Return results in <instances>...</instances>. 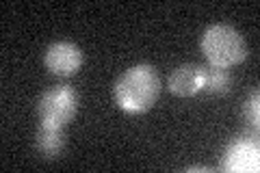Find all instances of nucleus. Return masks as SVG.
Wrapping results in <instances>:
<instances>
[{"label":"nucleus","instance_id":"obj_1","mask_svg":"<svg viewBox=\"0 0 260 173\" xmlns=\"http://www.w3.org/2000/svg\"><path fill=\"white\" fill-rule=\"evenodd\" d=\"M160 76L152 65H135L117 78L113 93L121 111L130 115H143L156 104L160 95Z\"/></svg>","mask_w":260,"mask_h":173},{"label":"nucleus","instance_id":"obj_2","mask_svg":"<svg viewBox=\"0 0 260 173\" xmlns=\"http://www.w3.org/2000/svg\"><path fill=\"white\" fill-rule=\"evenodd\" d=\"M202 52H204L210 67L230 70L234 65L245 61L247 56V44L245 37L232 26V24H210L202 35Z\"/></svg>","mask_w":260,"mask_h":173},{"label":"nucleus","instance_id":"obj_3","mask_svg":"<svg viewBox=\"0 0 260 173\" xmlns=\"http://www.w3.org/2000/svg\"><path fill=\"white\" fill-rule=\"evenodd\" d=\"M78 111V93L70 85H56L39 95L37 115L42 126L65 128Z\"/></svg>","mask_w":260,"mask_h":173},{"label":"nucleus","instance_id":"obj_4","mask_svg":"<svg viewBox=\"0 0 260 173\" xmlns=\"http://www.w3.org/2000/svg\"><path fill=\"white\" fill-rule=\"evenodd\" d=\"M46 70L59 78H68L83 67V50L72 41H54L44 54Z\"/></svg>","mask_w":260,"mask_h":173},{"label":"nucleus","instance_id":"obj_5","mask_svg":"<svg viewBox=\"0 0 260 173\" xmlns=\"http://www.w3.org/2000/svg\"><path fill=\"white\" fill-rule=\"evenodd\" d=\"M223 171H234V173H256L260 169V152H258V141L243 136V139H234V141L225 147L223 154V162H221Z\"/></svg>","mask_w":260,"mask_h":173},{"label":"nucleus","instance_id":"obj_6","mask_svg":"<svg viewBox=\"0 0 260 173\" xmlns=\"http://www.w3.org/2000/svg\"><path fill=\"white\" fill-rule=\"evenodd\" d=\"M167 89L178 97H193L204 91V65L186 63L176 67L167 78Z\"/></svg>","mask_w":260,"mask_h":173},{"label":"nucleus","instance_id":"obj_7","mask_svg":"<svg viewBox=\"0 0 260 173\" xmlns=\"http://www.w3.org/2000/svg\"><path fill=\"white\" fill-rule=\"evenodd\" d=\"M35 147L44 158H59L65 150V128L39 126L35 134Z\"/></svg>","mask_w":260,"mask_h":173},{"label":"nucleus","instance_id":"obj_8","mask_svg":"<svg viewBox=\"0 0 260 173\" xmlns=\"http://www.w3.org/2000/svg\"><path fill=\"white\" fill-rule=\"evenodd\" d=\"M230 89V74L221 67H204V91L223 95Z\"/></svg>","mask_w":260,"mask_h":173},{"label":"nucleus","instance_id":"obj_9","mask_svg":"<svg viewBox=\"0 0 260 173\" xmlns=\"http://www.w3.org/2000/svg\"><path fill=\"white\" fill-rule=\"evenodd\" d=\"M243 115H245V119L249 123L258 126V91H254L245 100V104H243Z\"/></svg>","mask_w":260,"mask_h":173},{"label":"nucleus","instance_id":"obj_10","mask_svg":"<svg viewBox=\"0 0 260 173\" xmlns=\"http://www.w3.org/2000/svg\"><path fill=\"white\" fill-rule=\"evenodd\" d=\"M189 171H213V169H210V167H191Z\"/></svg>","mask_w":260,"mask_h":173}]
</instances>
